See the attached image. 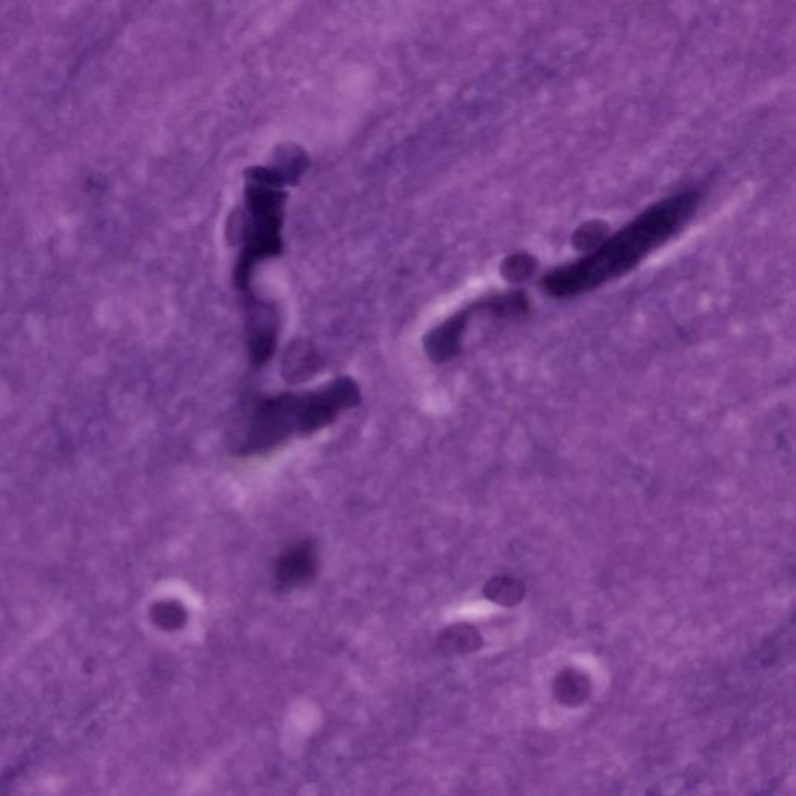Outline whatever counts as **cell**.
Here are the masks:
<instances>
[{
	"label": "cell",
	"instance_id": "cell-1",
	"mask_svg": "<svg viewBox=\"0 0 796 796\" xmlns=\"http://www.w3.org/2000/svg\"><path fill=\"white\" fill-rule=\"evenodd\" d=\"M699 203L697 190L661 199L605 238L590 254L552 269L542 279L543 290L557 299H568L625 276L677 235L694 217Z\"/></svg>",
	"mask_w": 796,
	"mask_h": 796
},
{
	"label": "cell",
	"instance_id": "cell-2",
	"mask_svg": "<svg viewBox=\"0 0 796 796\" xmlns=\"http://www.w3.org/2000/svg\"><path fill=\"white\" fill-rule=\"evenodd\" d=\"M308 167L307 154L288 145L277 151L271 167H252L246 172L245 217L241 220V251L235 266L234 282L246 301L251 293L252 271L263 260L282 252L285 186L296 184Z\"/></svg>",
	"mask_w": 796,
	"mask_h": 796
},
{
	"label": "cell",
	"instance_id": "cell-3",
	"mask_svg": "<svg viewBox=\"0 0 796 796\" xmlns=\"http://www.w3.org/2000/svg\"><path fill=\"white\" fill-rule=\"evenodd\" d=\"M357 381L338 377L313 391L283 392L255 403L238 444L240 456L273 453L296 436H308L335 422L343 412L360 405Z\"/></svg>",
	"mask_w": 796,
	"mask_h": 796
},
{
	"label": "cell",
	"instance_id": "cell-4",
	"mask_svg": "<svg viewBox=\"0 0 796 796\" xmlns=\"http://www.w3.org/2000/svg\"><path fill=\"white\" fill-rule=\"evenodd\" d=\"M248 304L246 319V338H248V355L254 367H263L274 357L279 338V318L277 311L269 307L268 302L252 297Z\"/></svg>",
	"mask_w": 796,
	"mask_h": 796
},
{
	"label": "cell",
	"instance_id": "cell-5",
	"mask_svg": "<svg viewBox=\"0 0 796 796\" xmlns=\"http://www.w3.org/2000/svg\"><path fill=\"white\" fill-rule=\"evenodd\" d=\"M319 554L315 542L301 540L288 546L274 563V584L279 591H294L315 580Z\"/></svg>",
	"mask_w": 796,
	"mask_h": 796
},
{
	"label": "cell",
	"instance_id": "cell-6",
	"mask_svg": "<svg viewBox=\"0 0 796 796\" xmlns=\"http://www.w3.org/2000/svg\"><path fill=\"white\" fill-rule=\"evenodd\" d=\"M472 316V307L458 311L447 321L437 325L425 338V350L434 363H445L461 352L462 338Z\"/></svg>",
	"mask_w": 796,
	"mask_h": 796
},
{
	"label": "cell",
	"instance_id": "cell-7",
	"mask_svg": "<svg viewBox=\"0 0 796 796\" xmlns=\"http://www.w3.org/2000/svg\"><path fill=\"white\" fill-rule=\"evenodd\" d=\"M319 361L318 353L310 344L296 343L291 344L290 349L283 355L282 375L288 383H302L310 380L313 375L318 374Z\"/></svg>",
	"mask_w": 796,
	"mask_h": 796
},
{
	"label": "cell",
	"instance_id": "cell-8",
	"mask_svg": "<svg viewBox=\"0 0 796 796\" xmlns=\"http://www.w3.org/2000/svg\"><path fill=\"white\" fill-rule=\"evenodd\" d=\"M484 596L495 604L514 607L523 599L524 587L520 580L514 577H493L484 585Z\"/></svg>",
	"mask_w": 796,
	"mask_h": 796
},
{
	"label": "cell",
	"instance_id": "cell-9",
	"mask_svg": "<svg viewBox=\"0 0 796 796\" xmlns=\"http://www.w3.org/2000/svg\"><path fill=\"white\" fill-rule=\"evenodd\" d=\"M481 644L479 633L475 627L467 624L453 625L440 636V649L450 653L472 652Z\"/></svg>",
	"mask_w": 796,
	"mask_h": 796
},
{
	"label": "cell",
	"instance_id": "cell-10",
	"mask_svg": "<svg viewBox=\"0 0 796 796\" xmlns=\"http://www.w3.org/2000/svg\"><path fill=\"white\" fill-rule=\"evenodd\" d=\"M153 618L162 629H181L182 625L186 624L187 611L179 602H161L154 607Z\"/></svg>",
	"mask_w": 796,
	"mask_h": 796
},
{
	"label": "cell",
	"instance_id": "cell-11",
	"mask_svg": "<svg viewBox=\"0 0 796 796\" xmlns=\"http://www.w3.org/2000/svg\"><path fill=\"white\" fill-rule=\"evenodd\" d=\"M534 263L531 259H526L524 255H514L506 260L503 266V273L507 279L521 280L523 277L531 276Z\"/></svg>",
	"mask_w": 796,
	"mask_h": 796
}]
</instances>
